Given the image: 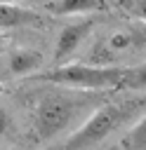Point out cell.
I'll return each mask as SVG.
<instances>
[{"instance_id": "cell-13", "label": "cell", "mask_w": 146, "mask_h": 150, "mask_svg": "<svg viewBox=\"0 0 146 150\" xmlns=\"http://www.w3.org/2000/svg\"><path fill=\"white\" fill-rule=\"evenodd\" d=\"M0 91H2V84H0Z\"/></svg>"}, {"instance_id": "cell-10", "label": "cell", "mask_w": 146, "mask_h": 150, "mask_svg": "<svg viewBox=\"0 0 146 150\" xmlns=\"http://www.w3.org/2000/svg\"><path fill=\"white\" fill-rule=\"evenodd\" d=\"M118 89L125 91H146V59L139 63H130L127 66V75L120 82Z\"/></svg>"}, {"instance_id": "cell-12", "label": "cell", "mask_w": 146, "mask_h": 150, "mask_svg": "<svg viewBox=\"0 0 146 150\" xmlns=\"http://www.w3.org/2000/svg\"><path fill=\"white\" fill-rule=\"evenodd\" d=\"M7 127H9V117H7V110H5V108H0V136L7 131Z\"/></svg>"}, {"instance_id": "cell-7", "label": "cell", "mask_w": 146, "mask_h": 150, "mask_svg": "<svg viewBox=\"0 0 146 150\" xmlns=\"http://www.w3.org/2000/svg\"><path fill=\"white\" fill-rule=\"evenodd\" d=\"M42 63H45V56H42L38 49H28V47L14 49V52L7 56V70H9L12 75H31V73H35Z\"/></svg>"}, {"instance_id": "cell-5", "label": "cell", "mask_w": 146, "mask_h": 150, "mask_svg": "<svg viewBox=\"0 0 146 150\" xmlns=\"http://www.w3.org/2000/svg\"><path fill=\"white\" fill-rule=\"evenodd\" d=\"M99 23V19L94 14H87L85 19L80 21H73V23H66L59 35H57V47H54V54H52V61L57 66H64L73 54L75 49L89 38V33L94 30V26Z\"/></svg>"}, {"instance_id": "cell-3", "label": "cell", "mask_w": 146, "mask_h": 150, "mask_svg": "<svg viewBox=\"0 0 146 150\" xmlns=\"http://www.w3.org/2000/svg\"><path fill=\"white\" fill-rule=\"evenodd\" d=\"M127 75V66H92V63H64L38 75V80L61 84L80 91L118 89Z\"/></svg>"}, {"instance_id": "cell-4", "label": "cell", "mask_w": 146, "mask_h": 150, "mask_svg": "<svg viewBox=\"0 0 146 150\" xmlns=\"http://www.w3.org/2000/svg\"><path fill=\"white\" fill-rule=\"evenodd\" d=\"M146 47V28L122 26L104 35L92 49L87 63L92 66H120L125 56H134Z\"/></svg>"}, {"instance_id": "cell-9", "label": "cell", "mask_w": 146, "mask_h": 150, "mask_svg": "<svg viewBox=\"0 0 146 150\" xmlns=\"http://www.w3.org/2000/svg\"><path fill=\"white\" fill-rule=\"evenodd\" d=\"M113 150H146V115H141Z\"/></svg>"}, {"instance_id": "cell-2", "label": "cell", "mask_w": 146, "mask_h": 150, "mask_svg": "<svg viewBox=\"0 0 146 150\" xmlns=\"http://www.w3.org/2000/svg\"><path fill=\"white\" fill-rule=\"evenodd\" d=\"M146 110V98L134 96V98H122V101H111L99 105L57 150H89L104 138H108L115 129H120L125 122H130L134 115Z\"/></svg>"}, {"instance_id": "cell-11", "label": "cell", "mask_w": 146, "mask_h": 150, "mask_svg": "<svg viewBox=\"0 0 146 150\" xmlns=\"http://www.w3.org/2000/svg\"><path fill=\"white\" fill-rule=\"evenodd\" d=\"M120 7L125 14L139 19V21H146V2H122Z\"/></svg>"}, {"instance_id": "cell-8", "label": "cell", "mask_w": 146, "mask_h": 150, "mask_svg": "<svg viewBox=\"0 0 146 150\" xmlns=\"http://www.w3.org/2000/svg\"><path fill=\"white\" fill-rule=\"evenodd\" d=\"M104 5L97 0H54L42 2V9L52 16H71V14H92L99 12Z\"/></svg>"}, {"instance_id": "cell-6", "label": "cell", "mask_w": 146, "mask_h": 150, "mask_svg": "<svg viewBox=\"0 0 146 150\" xmlns=\"http://www.w3.org/2000/svg\"><path fill=\"white\" fill-rule=\"evenodd\" d=\"M42 14L24 7V5H5L0 2V28H16V26H40L42 23Z\"/></svg>"}, {"instance_id": "cell-1", "label": "cell", "mask_w": 146, "mask_h": 150, "mask_svg": "<svg viewBox=\"0 0 146 150\" xmlns=\"http://www.w3.org/2000/svg\"><path fill=\"white\" fill-rule=\"evenodd\" d=\"M106 98L97 91H54L40 98L35 108V134L40 141H49L75 124L80 127Z\"/></svg>"}]
</instances>
